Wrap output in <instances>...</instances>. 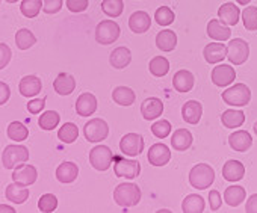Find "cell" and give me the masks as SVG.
Masks as SVG:
<instances>
[{
    "label": "cell",
    "mask_w": 257,
    "mask_h": 213,
    "mask_svg": "<svg viewBox=\"0 0 257 213\" xmlns=\"http://www.w3.org/2000/svg\"><path fill=\"white\" fill-rule=\"evenodd\" d=\"M119 150L124 156H140L144 151V138L138 133H127L119 141Z\"/></svg>",
    "instance_id": "obj_9"
},
{
    "label": "cell",
    "mask_w": 257,
    "mask_h": 213,
    "mask_svg": "<svg viewBox=\"0 0 257 213\" xmlns=\"http://www.w3.org/2000/svg\"><path fill=\"white\" fill-rule=\"evenodd\" d=\"M207 35L215 41H227L231 35V31L221 20L213 19L207 23Z\"/></svg>",
    "instance_id": "obj_24"
},
{
    "label": "cell",
    "mask_w": 257,
    "mask_h": 213,
    "mask_svg": "<svg viewBox=\"0 0 257 213\" xmlns=\"http://www.w3.org/2000/svg\"><path fill=\"white\" fill-rule=\"evenodd\" d=\"M77 174H79V168L73 162H62L56 168V178L61 183H71V181H74L77 178Z\"/></svg>",
    "instance_id": "obj_29"
},
{
    "label": "cell",
    "mask_w": 257,
    "mask_h": 213,
    "mask_svg": "<svg viewBox=\"0 0 257 213\" xmlns=\"http://www.w3.org/2000/svg\"><path fill=\"white\" fill-rule=\"evenodd\" d=\"M28 159L29 150L23 145H8L2 154V162L7 169H14L16 166L28 162Z\"/></svg>",
    "instance_id": "obj_5"
},
{
    "label": "cell",
    "mask_w": 257,
    "mask_h": 213,
    "mask_svg": "<svg viewBox=\"0 0 257 213\" xmlns=\"http://www.w3.org/2000/svg\"><path fill=\"white\" fill-rule=\"evenodd\" d=\"M228 145L231 147V150L243 153V151L251 148L252 138L246 130H237V132H234V133H231L228 136Z\"/></svg>",
    "instance_id": "obj_18"
},
{
    "label": "cell",
    "mask_w": 257,
    "mask_h": 213,
    "mask_svg": "<svg viewBox=\"0 0 257 213\" xmlns=\"http://www.w3.org/2000/svg\"><path fill=\"white\" fill-rule=\"evenodd\" d=\"M113 199L124 208L134 207L141 201V189L135 183H121L113 190Z\"/></svg>",
    "instance_id": "obj_1"
},
{
    "label": "cell",
    "mask_w": 257,
    "mask_h": 213,
    "mask_svg": "<svg viewBox=\"0 0 257 213\" xmlns=\"http://www.w3.org/2000/svg\"><path fill=\"white\" fill-rule=\"evenodd\" d=\"M53 88L59 95H70L73 94V91L76 89V80L71 74L67 73H61L55 82H53Z\"/></svg>",
    "instance_id": "obj_27"
},
{
    "label": "cell",
    "mask_w": 257,
    "mask_h": 213,
    "mask_svg": "<svg viewBox=\"0 0 257 213\" xmlns=\"http://www.w3.org/2000/svg\"><path fill=\"white\" fill-rule=\"evenodd\" d=\"M43 8V0H23L20 5V11L25 17L34 19L40 14Z\"/></svg>",
    "instance_id": "obj_40"
},
{
    "label": "cell",
    "mask_w": 257,
    "mask_h": 213,
    "mask_svg": "<svg viewBox=\"0 0 257 213\" xmlns=\"http://www.w3.org/2000/svg\"><path fill=\"white\" fill-rule=\"evenodd\" d=\"M41 88H43V83L40 77L37 76H26L20 80V85H19L20 94L26 98H32L38 95L41 92Z\"/></svg>",
    "instance_id": "obj_20"
},
{
    "label": "cell",
    "mask_w": 257,
    "mask_h": 213,
    "mask_svg": "<svg viewBox=\"0 0 257 213\" xmlns=\"http://www.w3.org/2000/svg\"><path fill=\"white\" fill-rule=\"evenodd\" d=\"M141 114H143L144 120L153 121L164 114V103L156 97L146 98L141 104Z\"/></svg>",
    "instance_id": "obj_13"
},
{
    "label": "cell",
    "mask_w": 257,
    "mask_h": 213,
    "mask_svg": "<svg viewBox=\"0 0 257 213\" xmlns=\"http://www.w3.org/2000/svg\"><path fill=\"white\" fill-rule=\"evenodd\" d=\"M38 178V172L35 169V166L29 165V163H22L19 166L14 168L13 172V181L22 186H31L37 181Z\"/></svg>",
    "instance_id": "obj_11"
},
{
    "label": "cell",
    "mask_w": 257,
    "mask_h": 213,
    "mask_svg": "<svg viewBox=\"0 0 257 213\" xmlns=\"http://www.w3.org/2000/svg\"><path fill=\"white\" fill-rule=\"evenodd\" d=\"M242 22L246 31H257V7H246L242 11Z\"/></svg>",
    "instance_id": "obj_42"
},
{
    "label": "cell",
    "mask_w": 257,
    "mask_h": 213,
    "mask_svg": "<svg viewBox=\"0 0 257 213\" xmlns=\"http://www.w3.org/2000/svg\"><path fill=\"white\" fill-rule=\"evenodd\" d=\"M8 4H16V2H19V0H7Z\"/></svg>",
    "instance_id": "obj_56"
},
{
    "label": "cell",
    "mask_w": 257,
    "mask_h": 213,
    "mask_svg": "<svg viewBox=\"0 0 257 213\" xmlns=\"http://www.w3.org/2000/svg\"><path fill=\"white\" fill-rule=\"evenodd\" d=\"M83 135L88 142H101L107 138L109 135V126L104 120L101 118H94L88 121L83 127Z\"/></svg>",
    "instance_id": "obj_8"
},
{
    "label": "cell",
    "mask_w": 257,
    "mask_h": 213,
    "mask_svg": "<svg viewBox=\"0 0 257 213\" xmlns=\"http://www.w3.org/2000/svg\"><path fill=\"white\" fill-rule=\"evenodd\" d=\"M58 207V198L53 195V193H44L40 201H38V208L40 211H44V213H50V211H55Z\"/></svg>",
    "instance_id": "obj_44"
},
{
    "label": "cell",
    "mask_w": 257,
    "mask_h": 213,
    "mask_svg": "<svg viewBox=\"0 0 257 213\" xmlns=\"http://www.w3.org/2000/svg\"><path fill=\"white\" fill-rule=\"evenodd\" d=\"M109 62L113 68L116 70H122L125 68L128 64L132 62V52L128 50L127 47H116L110 56H109Z\"/></svg>",
    "instance_id": "obj_25"
},
{
    "label": "cell",
    "mask_w": 257,
    "mask_h": 213,
    "mask_svg": "<svg viewBox=\"0 0 257 213\" xmlns=\"http://www.w3.org/2000/svg\"><path fill=\"white\" fill-rule=\"evenodd\" d=\"M64 0H43V10L46 14H56L61 11Z\"/></svg>",
    "instance_id": "obj_47"
},
{
    "label": "cell",
    "mask_w": 257,
    "mask_h": 213,
    "mask_svg": "<svg viewBox=\"0 0 257 213\" xmlns=\"http://www.w3.org/2000/svg\"><path fill=\"white\" fill-rule=\"evenodd\" d=\"M121 34V28L113 20H103L95 28V41L101 46L113 44Z\"/></svg>",
    "instance_id": "obj_3"
},
{
    "label": "cell",
    "mask_w": 257,
    "mask_h": 213,
    "mask_svg": "<svg viewBox=\"0 0 257 213\" xmlns=\"http://www.w3.org/2000/svg\"><path fill=\"white\" fill-rule=\"evenodd\" d=\"M236 79V71L231 65H216L212 70V82L219 86V88H225L228 85H231Z\"/></svg>",
    "instance_id": "obj_12"
},
{
    "label": "cell",
    "mask_w": 257,
    "mask_h": 213,
    "mask_svg": "<svg viewBox=\"0 0 257 213\" xmlns=\"http://www.w3.org/2000/svg\"><path fill=\"white\" fill-rule=\"evenodd\" d=\"M246 198V192L242 186H228L224 192V199L230 207H237Z\"/></svg>",
    "instance_id": "obj_33"
},
{
    "label": "cell",
    "mask_w": 257,
    "mask_h": 213,
    "mask_svg": "<svg viewBox=\"0 0 257 213\" xmlns=\"http://www.w3.org/2000/svg\"><path fill=\"white\" fill-rule=\"evenodd\" d=\"M192 133L188 129H179L171 136V147L177 151H186L192 145Z\"/></svg>",
    "instance_id": "obj_26"
},
{
    "label": "cell",
    "mask_w": 257,
    "mask_h": 213,
    "mask_svg": "<svg viewBox=\"0 0 257 213\" xmlns=\"http://www.w3.org/2000/svg\"><path fill=\"white\" fill-rule=\"evenodd\" d=\"M245 211H248V213H257V193H252L248 198V201L245 204Z\"/></svg>",
    "instance_id": "obj_52"
},
{
    "label": "cell",
    "mask_w": 257,
    "mask_h": 213,
    "mask_svg": "<svg viewBox=\"0 0 257 213\" xmlns=\"http://www.w3.org/2000/svg\"><path fill=\"white\" fill-rule=\"evenodd\" d=\"M254 133H255V136H257V121H255V124H254Z\"/></svg>",
    "instance_id": "obj_55"
},
{
    "label": "cell",
    "mask_w": 257,
    "mask_h": 213,
    "mask_svg": "<svg viewBox=\"0 0 257 213\" xmlns=\"http://www.w3.org/2000/svg\"><path fill=\"white\" fill-rule=\"evenodd\" d=\"M88 5H89L88 0H67V8H68V11L70 13H76V14L86 11Z\"/></svg>",
    "instance_id": "obj_46"
},
{
    "label": "cell",
    "mask_w": 257,
    "mask_h": 213,
    "mask_svg": "<svg viewBox=\"0 0 257 213\" xmlns=\"http://www.w3.org/2000/svg\"><path fill=\"white\" fill-rule=\"evenodd\" d=\"M152 133L156 138H161V139L167 138L171 133V123L168 120H159V121H156L152 126Z\"/></svg>",
    "instance_id": "obj_45"
},
{
    "label": "cell",
    "mask_w": 257,
    "mask_h": 213,
    "mask_svg": "<svg viewBox=\"0 0 257 213\" xmlns=\"http://www.w3.org/2000/svg\"><path fill=\"white\" fill-rule=\"evenodd\" d=\"M7 199H10L14 204H23L28 198H29V189L26 186L13 183L7 187Z\"/></svg>",
    "instance_id": "obj_31"
},
{
    "label": "cell",
    "mask_w": 257,
    "mask_h": 213,
    "mask_svg": "<svg viewBox=\"0 0 257 213\" xmlns=\"http://www.w3.org/2000/svg\"><path fill=\"white\" fill-rule=\"evenodd\" d=\"M16 208L13 205H7V204H0V213H14Z\"/></svg>",
    "instance_id": "obj_53"
},
{
    "label": "cell",
    "mask_w": 257,
    "mask_h": 213,
    "mask_svg": "<svg viewBox=\"0 0 257 213\" xmlns=\"http://www.w3.org/2000/svg\"><path fill=\"white\" fill-rule=\"evenodd\" d=\"M218 19L225 25V26H234L237 25L240 19V10L234 4H224L218 10Z\"/></svg>",
    "instance_id": "obj_21"
},
{
    "label": "cell",
    "mask_w": 257,
    "mask_h": 213,
    "mask_svg": "<svg viewBox=\"0 0 257 213\" xmlns=\"http://www.w3.org/2000/svg\"><path fill=\"white\" fill-rule=\"evenodd\" d=\"M201 115H203V106L200 101H195V100H189L183 104L182 108V118L185 123L188 124H198L200 120H201Z\"/></svg>",
    "instance_id": "obj_16"
},
{
    "label": "cell",
    "mask_w": 257,
    "mask_h": 213,
    "mask_svg": "<svg viewBox=\"0 0 257 213\" xmlns=\"http://www.w3.org/2000/svg\"><path fill=\"white\" fill-rule=\"evenodd\" d=\"M213 181H215V171L207 163H198L189 172V183L195 189L204 190L209 186H212Z\"/></svg>",
    "instance_id": "obj_2"
},
{
    "label": "cell",
    "mask_w": 257,
    "mask_h": 213,
    "mask_svg": "<svg viewBox=\"0 0 257 213\" xmlns=\"http://www.w3.org/2000/svg\"><path fill=\"white\" fill-rule=\"evenodd\" d=\"M11 97V89L5 82H0V106L5 104Z\"/></svg>",
    "instance_id": "obj_51"
},
{
    "label": "cell",
    "mask_w": 257,
    "mask_h": 213,
    "mask_svg": "<svg viewBox=\"0 0 257 213\" xmlns=\"http://www.w3.org/2000/svg\"><path fill=\"white\" fill-rule=\"evenodd\" d=\"M174 17H176V16H174L173 10L168 8V7H161V8H158L156 13H155V20H156V23H158L159 26H162V28L170 26V25L174 22Z\"/></svg>",
    "instance_id": "obj_43"
},
{
    "label": "cell",
    "mask_w": 257,
    "mask_h": 213,
    "mask_svg": "<svg viewBox=\"0 0 257 213\" xmlns=\"http://www.w3.org/2000/svg\"><path fill=\"white\" fill-rule=\"evenodd\" d=\"M245 175V166L239 162V160H228L224 163L222 166V177L227 181H239L242 180Z\"/></svg>",
    "instance_id": "obj_23"
},
{
    "label": "cell",
    "mask_w": 257,
    "mask_h": 213,
    "mask_svg": "<svg viewBox=\"0 0 257 213\" xmlns=\"http://www.w3.org/2000/svg\"><path fill=\"white\" fill-rule=\"evenodd\" d=\"M221 121L227 129H236V127H240L245 123V114L242 111L228 109L221 115Z\"/></svg>",
    "instance_id": "obj_34"
},
{
    "label": "cell",
    "mask_w": 257,
    "mask_h": 213,
    "mask_svg": "<svg viewBox=\"0 0 257 213\" xmlns=\"http://www.w3.org/2000/svg\"><path fill=\"white\" fill-rule=\"evenodd\" d=\"M209 202H210V210H212V211L219 210L221 202H222L221 193H219L218 190H210V192H209Z\"/></svg>",
    "instance_id": "obj_50"
},
{
    "label": "cell",
    "mask_w": 257,
    "mask_h": 213,
    "mask_svg": "<svg viewBox=\"0 0 257 213\" xmlns=\"http://www.w3.org/2000/svg\"><path fill=\"white\" fill-rule=\"evenodd\" d=\"M112 98L119 106H132L135 103V92L127 86H118L112 91Z\"/></svg>",
    "instance_id": "obj_30"
},
{
    "label": "cell",
    "mask_w": 257,
    "mask_h": 213,
    "mask_svg": "<svg viewBox=\"0 0 257 213\" xmlns=\"http://www.w3.org/2000/svg\"><path fill=\"white\" fill-rule=\"evenodd\" d=\"M156 46L161 52H173L177 46V35L170 29H164L156 35Z\"/></svg>",
    "instance_id": "obj_28"
},
{
    "label": "cell",
    "mask_w": 257,
    "mask_h": 213,
    "mask_svg": "<svg viewBox=\"0 0 257 213\" xmlns=\"http://www.w3.org/2000/svg\"><path fill=\"white\" fill-rule=\"evenodd\" d=\"M115 175L122 177L127 180H134L141 172V165L138 160H128V159H118L113 166Z\"/></svg>",
    "instance_id": "obj_10"
},
{
    "label": "cell",
    "mask_w": 257,
    "mask_h": 213,
    "mask_svg": "<svg viewBox=\"0 0 257 213\" xmlns=\"http://www.w3.org/2000/svg\"><path fill=\"white\" fill-rule=\"evenodd\" d=\"M222 100H224V103H227L230 106L242 108V106H246L249 103L251 91L248 89L246 85L237 83V85H233L231 88H228L222 92Z\"/></svg>",
    "instance_id": "obj_4"
},
{
    "label": "cell",
    "mask_w": 257,
    "mask_h": 213,
    "mask_svg": "<svg viewBox=\"0 0 257 213\" xmlns=\"http://www.w3.org/2000/svg\"><path fill=\"white\" fill-rule=\"evenodd\" d=\"M59 120H61V117H59L58 112H55V111H47V112H44V114L40 117L38 124H40V127H41L43 130H53V129H56V126L59 124Z\"/></svg>",
    "instance_id": "obj_41"
},
{
    "label": "cell",
    "mask_w": 257,
    "mask_h": 213,
    "mask_svg": "<svg viewBox=\"0 0 257 213\" xmlns=\"http://www.w3.org/2000/svg\"><path fill=\"white\" fill-rule=\"evenodd\" d=\"M77 136H79V129L73 123H65L58 132V138L64 144H73L77 139Z\"/></svg>",
    "instance_id": "obj_37"
},
{
    "label": "cell",
    "mask_w": 257,
    "mask_h": 213,
    "mask_svg": "<svg viewBox=\"0 0 257 213\" xmlns=\"http://www.w3.org/2000/svg\"><path fill=\"white\" fill-rule=\"evenodd\" d=\"M204 207H206V202H204L203 196H200L197 193L188 195L182 202V211H185V213H201V211H204Z\"/></svg>",
    "instance_id": "obj_32"
},
{
    "label": "cell",
    "mask_w": 257,
    "mask_h": 213,
    "mask_svg": "<svg viewBox=\"0 0 257 213\" xmlns=\"http://www.w3.org/2000/svg\"><path fill=\"white\" fill-rule=\"evenodd\" d=\"M113 162V153L107 145H97L89 153V163L97 171H107Z\"/></svg>",
    "instance_id": "obj_6"
},
{
    "label": "cell",
    "mask_w": 257,
    "mask_h": 213,
    "mask_svg": "<svg viewBox=\"0 0 257 213\" xmlns=\"http://www.w3.org/2000/svg\"><path fill=\"white\" fill-rule=\"evenodd\" d=\"M28 136H29V130L23 123L14 121L8 126V138H11L13 141L23 142L25 139H28Z\"/></svg>",
    "instance_id": "obj_36"
},
{
    "label": "cell",
    "mask_w": 257,
    "mask_h": 213,
    "mask_svg": "<svg viewBox=\"0 0 257 213\" xmlns=\"http://www.w3.org/2000/svg\"><path fill=\"white\" fill-rule=\"evenodd\" d=\"M101 11L107 17H119L124 11V4L122 0H103Z\"/></svg>",
    "instance_id": "obj_39"
},
{
    "label": "cell",
    "mask_w": 257,
    "mask_h": 213,
    "mask_svg": "<svg viewBox=\"0 0 257 213\" xmlns=\"http://www.w3.org/2000/svg\"><path fill=\"white\" fill-rule=\"evenodd\" d=\"M204 59L207 64H218L227 58V46L224 43H209L204 47Z\"/></svg>",
    "instance_id": "obj_17"
},
{
    "label": "cell",
    "mask_w": 257,
    "mask_h": 213,
    "mask_svg": "<svg viewBox=\"0 0 257 213\" xmlns=\"http://www.w3.org/2000/svg\"><path fill=\"white\" fill-rule=\"evenodd\" d=\"M150 73L155 76V77H164L168 74L170 71V62L165 56H156L150 61Z\"/></svg>",
    "instance_id": "obj_35"
},
{
    "label": "cell",
    "mask_w": 257,
    "mask_h": 213,
    "mask_svg": "<svg viewBox=\"0 0 257 213\" xmlns=\"http://www.w3.org/2000/svg\"><path fill=\"white\" fill-rule=\"evenodd\" d=\"M13 58V52L11 49L5 44V43H0V70H4Z\"/></svg>",
    "instance_id": "obj_48"
},
{
    "label": "cell",
    "mask_w": 257,
    "mask_h": 213,
    "mask_svg": "<svg viewBox=\"0 0 257 213\" xmlns=\"http://www.w3.org/2000/svg\"><path fill=\"white\" fill-rule=\"evenodd\" d=\"M46 106V98H32L31 101H28V111L31 114H40Z\"/></svg>",
    "instance_id": "obj_49"
},
{
    "label": "cell",
    "mask_w": 257,
    "mask_h": 213,
    "mask_svg": "<svg viewBox=\"0 0 257 213\" xmlns=\"http://www.w3.org/2000/svg\"><path fill=\"white\" fill-rule=\"evenodd\" d=\"M147 157L153 166H165L171 159V150L165 144H155L149 150Z\"/></svg>",
    "instance_id": "obj_14"
},
{
    "label": "cell",
    "mask_w": 257,
    "mask_h": 213,
    "mask_svg": "<svg viewBox=\"0 0 257 213\" xmlns=\"http://www.w3.org/2000/svg\"><path fill=\"white\" fill-rule=\"evenodd\" d=\"M195 83L194 74L188 70H180L173 77V86L177 92H189Z\"/></svg>",
    "instance_id": "obj_22"
},
{
    "label": "cell",
    "mask_w": 257,
    "mask_h": 213,
    "mask_svg": "<svg viewBox=\"0 0 257 213\" xmlns=\"http://www.w3.org/2000/svg\"><path fill=\"white\" fill-rule=\"evenodd\" d=\"M35 43H37V38H35V35L29 29H20L16 34V44H17V47L20 50H28Z\"/></svg>",
    "instance_id": "obj_38"
},
{
    "label": "cell",
    "mask_w": 257,
    "mask_h": 213,
    "mask_svg": "<svg viewBox=\"0 0 257 213\" xmlns=\"http://www.w3.org/2000/svg\"><path fill=\"white\" fill-rule=\"evenodd\" d=\"M236 2L239 4V5H248L251 0H236Z\"/></svg>",
    "instance_id": "obj_54"
},
{
    "label": "cell",
    "mask_w": 257,
    "mask_h": 213,
    "mask_svg": "<svg viewBox=\"0 0 257 213\" xmlns=\"http://www.w3.org/2000/svg\"><path fill=\"white\" fill-rule=\"evenodd\" d=\"M150 26H152V19L144 11H137L128 19V28H131L134 34H144L150 29Z\"/></svg>",
    "instance_id": "obj_19"
},
{
    "label": "cell",
    "mask_w": 257,
    "mask_h": 213,
    "mask_svg": "<svg viewBox=\"0 0 257 213\" xmlns=\"http://www.w3.org/2000/svg\"><path fill=\"white\" fill-rule=\"evenodd\" d=\"M248 56H249V46L245 40L234 38L228 41V46H227L228 62H231L233 65H242L248 59Z\"/></svg>",
    "instance_id": "obj_7"
},
{
    "label": "cell",
    "mask_w": 257,
    "mask_h": 213,
    "mask_svg": "<svg viewBox=\"0 0 257 213\" xmlns=\"http://www.w3.org/2000/svg\"><path fill=\"white\" fill-rule=\"evenodd\" d=\"M97 111V98L91 92H83L76 100V112L80 117H89Z\"/></svg>",
    "instance_id": "obj_15"
}]
</instances>
